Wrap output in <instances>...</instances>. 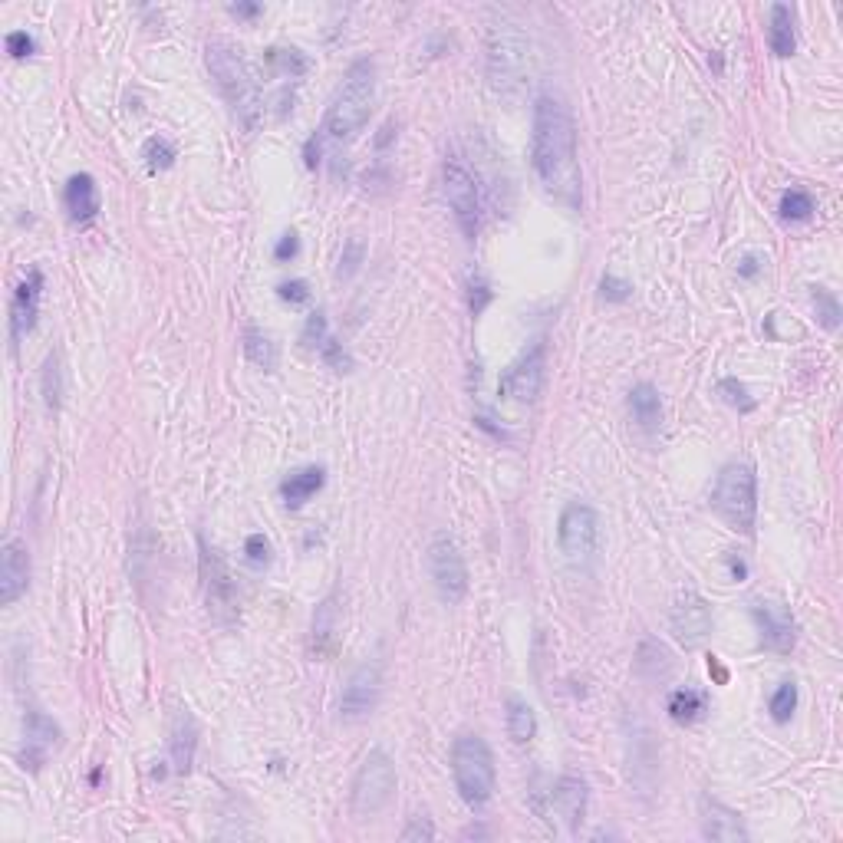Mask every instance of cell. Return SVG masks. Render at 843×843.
I'll return each instance as SVG.
<instances>
[{"instance_id":"f546056e","label":"cell","mask_w":843,"mask_h":843,"mask_svg":"<svg viewBox=\"0 0 843 843\" xmlns=\"http://www.w3.org/2000/svg\"><path fill=\"white\" fill-rule=\"evenodd\" d=\"M244 353H247V359H251L254 366H261V369H274L277 366V343L267 333L254 330V327L244 333Z\"/></svg>"},{"instance_id":"5b68a950","label":"cell","mask_w":843,"mask_h":843,"mask_svg":"<svg viewBox=\"0 0 843 843\" xmlns=\"http://www.w3.org/2000/svg\"><path fill=\"white\" fill-rule=\"evenodd\" d=\"M452 774H455V788L462 794V801L468 807H485L494 794V755L485 738L478 735H462L452 748Z\"/></svg>"},{"instance_id":"277c9868","label":"cell","mask_w":843,"mask_h":843,"mask_svg":"<svg viewBox=\"0 0 843 843\" xmlns=\"http://www.w3.org/2000/svg\"><path fill=\"white\" fill-rule=\"evenodd\" d=\"M712 508L728 527L751 534L758 517V478L748 462H732L722 468L712 488Z\"/></svg>"},{"instance_id":"3957f363","label":"cell","mask_w":843,"mask_h":843,"mask_svg":"<svg viewBox=\"0 0 843 843\" xmlns=\"http://www.w3.org/2000/svg\"><path fill=\"white\" fill-rule=\"evenodd\" d=\"M373 103H376V66L373 60H356L330 99L323 132L336 142H350L369 122Z\"/></svg>"},{"instance_id":"d6986e66","label":"cell","mask_w":843,"mask_h":843,"mask_svg":"<svg viewBox=\"0 0 843 843\" xmlns=\"http://www.w3.org/2000/svg\"><path fill=\"white\" fill-rule=\"evenodd\" d=\"M699 820H702V834L708 840H722V843L748 840V830L741 824V817L732 811V807L712 801V797H702L699 801Z\"/></svg>"},{"instance_id":"1f68e13d","label":"cell","mask_w":843,"mask_h":843,"mask_svg":"<svg viewBox=\"0 0 843 843\" xmlns=\"http://www.w3.org/2000/svg\"><path fill=\"white\" fill-rule=\"evenodd\" d=\"M267 63H271L274 70L287 73L290 80H294V76H303V73H307V66H310L307 56H303L300 50H294V47H290V50L271 47V50H267Z\"/></svg>"},{"instance_id":"cb8c5ba5","label":"cell","mask_w":843,"mask_h":843,"mask_svg":"<svg viewBox=\"0 0 843 843\" xmlns=\"http://www.w3.org/2000/svg\"><path fill=\"white\" fill-rule=\"evenodd\" d=\"M195 745H198V728L195 718L188 712H178L172 722V761L178 774L191 771V761H195Z\"/></svg>"},{"instance_id":"7bdbcfd3","label":"cell","mask_w":843,"mask_h":843,"mask_svg":"<svg viewBox=\"0 0 843 843\" xmlns=\"http://www.w3.org/2000/svg\"><path fill=\"white\" fill-rule=\"evenodd\" d=\"M33 50H37V43H33V37L27 30H14V33H7V53L10 56H17V60H24V56H30Z\"/></svg>"},{"instance_id":"ac0fdd59","label":"cell","mask_w":843,"mask_h":843,"mask_svg":"<svg viewBox=\"0 0 843 843\" xmlns=\"http://www.w3.org/2000/svg\"><path fill=\"white\" fill-rule=\"evenodd\" d=\"M340 643V593H330L327 600L317 606L310 626V656L313 659H330Z\"/></svg>"},{"instance_id":"bcb514c9","label":"cell","mask_w":843,"mask_h":843,"mask_svg":"<svg viewBox=\"0 0 843 843\" xmlns=\"http://www.w3.org/2000/svg\"><path fill=\"white\" fill-rule=\"evenodd\" d=\"M600 287H603V297H606V300H626L629 290H633V287L626 284V280H616V277H610V274L603 277Z\"/></svg>"},{"instance_id":"ffe728a7","label":"cell","mask_w":843,"mask_h":843,"mask_svg":"<svg viewBox=\"0 0 843 843\" xmlns=\"http://www.w3.org/2000/svg\"><path fill=\"white\" fill-rule=\"evenodd\" d=\"M550 807L567 824V830H577L587 814V784L580 778H560L550 791Z\"/></svg>"},{"instance_id":"52a82bcc","label":"cell","mask_w":843,"mask_h":843,"mask_svg":"<svg viewBox=\"0 0 843 843\" xmlns=\"http://www.w3.org/2000/svg\"><path fill=\"white\" fill-rule=\"evenodd\" d=\"M396 794V764L386 755V751H369L359 764L356 781H353V794H350V807L353 817L366 820L376 817L379 811H386V804Z\"/></svg>"},{"instance_id":"8992f818","label":"cell","mask_w":843,"mask_h":843,"mask_svg":"<svg viewBox=\"0 0 843 843\" xmlns=\"http://www.w3.org/2000/svg\"><path fill=\"white\" fill-rule=\"evenodd\" d=\"M531 73V43L517 27L498 24L488 33V80L501 96H514Z\"/></svg>"},{"instance_id":"4316f807","label":"cell","mask_w":843,"mask_h":843,"mask_svg":"<svg viewBox=\"0 0 843 843\" xmlns=\"http://www.w3.org/2000/svg\"><path fill=\"white\" fill-rule=\"evenodd\" d=\"M705 708H708V695L699 689H676L669 695V715L679 725H692L695 718L705 715Z\"/></svg>"},{"instance_id":"603a6c76","label":"cell","mask_w":843,"mask_h":843,"mask_svg":"<svg viewBox=\"0 0 843 843\" xmlns=\"http://www.w3.org/2000/svg\"><path fill=\"white\" fill-rule=\"evenodd\" d=\"M323 485H327V471L320 465H307L280 481V498H284L287 508H300V504H307Z\"/></svg>"},{"instance_id":"8fae6325","label":"cell","mask_w":843,"mask_h":843,"mask_svg":"<svg viewBox=\"0 0 843 843\" xmlns=\"http://www.w3.org/2000/svg\"><path fill=\"white\" fill-rule=\"evenodd\" d=\"M544 369H547V350L544 343H534L517 363L508 366V373L501 376L498 392L508 402H534L544 389Z\"/></svg>"},{"instance_id":"7c38bea8","label":"cell","mask_w":843,"mask_h":843,"mask_svg":"<svg viewBox=\"0 0 843 843\" xmlns=\"http://www.w3.org/2000/svg\"><path fill=\"white\" fill-rule=\"evenodd\" d=\"M201 580H205V597L208 610L218 616L221 623H231L238 616V583H234L228 564L201 544Z\"/></svg>"},{"instance_id":"ba28073f","label":"cell","mask_w":843,"mask_h":843,"mask_svg":"<svg viewBox=\"0 0 843 843\" xmlns=\"http://www.w3.org/2000/svg\"><path fill=\"white\" fill-rule=\"evenodd\" d=\"M557 544L560 554H564L570 564H590L600 550V517L590 504L583 501H570L564 514H560L557 524Z\"/></svg>"},{"instance_id":"484cf974","label":"cell","mask_w":843,"mask_h":843,"mask_svg":"<svg viewBox=\"0 0 843 843\" xmlns=\"http://www.w3.org/2000/svg\"><path fill=\"white\" fill-rule=\"evenodd\" d=\"M768 47L774 56H791L797 47L794 37V14L788 4H774L771 20H768Z\"/></svg>"},{"instance_id":"681fc988","label":"cell","mask_w":843,"mask_h":843,"mask_svg":"<svg viewBox=\"0 0 843 843\" xmlns=\"http://www.w3.org/2000/svg\"><path fill=\"white\" fill-rule=\"evenodd\" d=\"M317 155H320V139H317V136H313V139L307 142V165H310V168H313V165H317V162H320V159H317Z\"/></svg>"},{"instance_id":"83f0119b","label":"cell","mask_w":843,"mask_h":843,"mask_svg":"<svg viewBox=\"0 0 843 843\" xmlns=\"http://www.w3.org/2000/svg\"><path fill=\"white\" fill-rule=\"evenodd\" d=\"M508 735L514 745H531L537 735V715L524 699H508Z\"/></svg>"},{"instance_id":"30bf717a","label":"cell","mask_w":843,"mask_h":843,"mask_svg":"<svg viewBox=\"0 0 843 843\" xmlns=\"http://www.w3.org/2000/svg\"><path fill=\"white\" fill-rule=\"evenodd\" d=\"M429 577L435 583L438 597L445 603H462L468 593V567L458 544L448 534H438L429 547Z\"/></svg>"},{"instance_id":"d590c367","label":"cell","mask_w":843,"mask_h":843,"mask_svg":"<svg viewBox=\"0 0 843 843\" xmlns=\"http://www.w3.org/2000/svg\"><path fill=\"white\" fill-rule=\"evenodd\" d=\"M330 336H327V313L317 310V313H310L307 317V327H303L300 333V343L307 346V350H313V346H320L323 350V343H327Z\"/></svg>"},{"instance_id":"4fadbf2b","label":"cell","mask_w":843,"mask_h":843,"mask_svg":"<svg viewBox=\"0 0 843 843\" xmlns=\"http://www.w3.org/2000/svg\"><path fill=\"white\" fill-rule=\"evenodd\" d=\"M672 636L679 639L685 649H699L708 636H712V606L695 590H685L676 597V606L669 613Z\"/></svg>"},{"instance_id":"ab89813d","label":"cell","mask_w":843,"mask_h":843,"mask_svg":"<svg viewBox=\"0 0 843 843\" xmlns=\"http://www.w3.org/2000/svg\"><path fill=\"white\" fill-rule=\"evenodd\" d=\"M491 303V287L485 284V277H471L468 280V307H471V313H478L485 310Z\"/></svg>"},{"instance_id":"60d3db41","label":"cell","mask_w":843,"mask_h":843,"mask_svg":"<svg viewBox=\"0 0 843 843\" xmlns=\"http://www.w3.org/2000/svg\"><path fill=\"white\" fill-rule=\"evenodd\" d=\"M244 554H247V560H251L254 567H264L267 560H271V544H267L264 534H251V537H247V544H244Z\"/></svg>"},{"instance_id":"ee69618b","label":"cell","mask_w":843,"mask_h":843,"mask_svg":"<svg viewBox=\"0 0 843 843\" xmlns=\"http://www.w3.org/2000/svg\"><path fill=\"white\" fill-rule=\"evenodd\" d=\"M277 294H280V300H287V303H307L310 300V287H307V280H284V284L277 287Z\"/></svg>"},{"instance_id":"44dd1931","label":"cell","mask_w":843,"mask_h":843,"mask_svg":"<svg viewBox=\"0 0 843 843\" xmlns=\"http://www.w3.org/2000/svg\"><path fill=\"white\" fill-rule=\"evenodd\" d=\"M60 741V725L53 722L40 712V708H30L27 712V751H24V761L30 768H40L47 755L53 751V745Z\"/></svg>"},{"instance_id":"836d02e7","label":"cell","mask_w":843,"mask_h":843,"mask_svg":"<svg viewBox=\"0 0 843 843\" xmlns=\"http://www.w3.org/2000/svg\"><path fill=\"white\" fill-rule=\"evenodd\" d=\"M768 708H771V718L778 725L791 722V715H794V708H797V685L794 682H781L778 689H774Z\"/></svg>"},{"instance_id":"9a60e30c","label":"cell","mask_w":843,"mask_h":843,"mask_svg":"<svg viewBox=\"0 0 843 843\" xmlns=\"http://www.w3.org/2000/svg\"><path fill=\"white\" fill-rule=\"evenodd\" d=\"M751 616H755L758 623V633H761V643L764 649H771V653H791L794 649V616L784 603L778 600H758L751 606Z\"/></svg>"},{"instance_id":"9c48e42d","label":"cell","mask_w":843,"mask_h":843,"mask_svg":"<svg viewBox=\"0 0 843 843\" xmlns=\"http://www.w3.org/2000/svg\"><path fill=\"white\" fill-rule=\"evenodd\" d=\"M442 191H445V201H448V208H452L462 234L465 238H475L481 228V191H478L475 175H471L462 162H445Z\"/></svg>"},{"instance_id":"e0dca14e","label":"cell","mask_w":843,"mask_h":843,"mask_svg":"<svg viewBox=\"0 0 843 843\" xmlns=\"http://www.w3.org/2000/svg\"><path fill=\"white\" fill-rule=\"evenodd\" d=\"M40 297H43V271L40 267H30L24 284L14 294V307H10V340H14V346L37 327Z\"/></svg>"},{"instance_id":"6da1fadb","label":"cell","mask_w":843,"mask_h":843,"mask_svg":"<svg viewBox=\"0 0 843 843\" xmlns=\"http://www.w3.org/2000/svg\"><path fill=\"white\" fill-rule=\"evenodd\" d=\"M531 162L537 182L560 205L580 208L583 175L577 159V126L567 103L560 96H537L534 103V132H531Z\"/></svg>"},{"instance_id":"e575fe53","label":"cell","mask_w":843,"mask_h":843,"mask_svg":"<svg viewBox=\"0 0 843 843\" xmlns=\"http://www.w3.org/2000/svg\"><path fill=\"white\" fill-rule=\"evenodd\" d=\"M814 307H817L820 323H824L827 330L840 327V303H837V297L830 294L827 287H814Z\"/></svg>"},{"instance_id":"f1b7e54d","label":"cell","mask_w":843,"mask_h":843,"mask_svg":"<svg viewBox=\"0 0 843 843\" xmlns=\"http://www.w3.org/2000/svg\"><path fill=\"white\" fill-rule=\"evenodd\" d=\"M672 669V659H669V649L656 643V639H646L643 646H639V656H636V672L643 679H662L669 676Z\"/></svg>"},{"instance_id":"7dc6e473","label":"cell","mask_w":843,"mask_h":843,"mask_svg":"<svg viewBox=\"0 0 843 843\" xmlns=\"http://www.w3.org/2000/svg\"><path fill=\"white\" fill-rule=\"evenodd\" d=\"M297 251H300V241H297V234H294V231H287L284 238L277 241V247H274V257H277V261H290V257H297Z\"/></svg>"},{"instance_id":"f6af8a7d","label":"cell","mask_w":843,"mask_h":843,"mask_svg":"<svg viewBox=\"0 0 843 843\" xmlns=\"http://www.w3.org/2000/svg\"><path fill=\"white\" fill-rule=\"evenodd\" d=\"M432 837H435V827H432L429 817H412L409 827L402 830V840H406V843H412V840H432Z\"/></svg>"},{"instance_id":"c3c4849f","label":"cell","mask_w":843,"mask_h":843,"mask_svg":"<svg viewBox=\"0 0 843 843\" xmlns=\"http://www.w3.org/2000/svg\"><path fill=\"white\" fill-rule=\"evenodd\" d=\"M228 10L234 17H257L261 14V4H231Z\"/></svg>"},{"instance_id":"d6a6232c","label":"cell","mask_w":843,"mask_h":843,"mask_svg":"<svg viewBox=\"0 0 843 843\" xmlns=\"http://www.w3.org/2000/svg\"><path fill=\"white\" fill-rule=\"evenodd\" d=\"M142 159L152 172H165V168H172V162H175V145L165 136H152L149 142H145Z\"/></svg>"},{"instance_id":"7a4b0ae2","label":"cell","mask_w":843,"mask_h":843,"mask_svg":"<svg viewBox=\"0 0 843 843\" xmlns=\"http://www.w3.org/2000/svg\"><path fill=\"white\" fill-rule=\"evenodd\" d=\"M205 63H208L211 80H215L221 89V96L228 99L234 119H238L247 132H254L261 126L264 99H261V86L254 80V70L244 60V50L228 37H211L205 43Z\"/></svg>"},{"instance_id":"f35d334b","label":"cell","mask_w":843,"mask_h":843,"mask_svg":"<svg viewBox=\"0 0 843 843\" xmlns=\"http://www.w3.org/2000/svg\"><path fill=\"white\" fill-rule=\"evenodd\" d=\"M718 392L725 396V402H732V406L741 409V412H751V409H755V402L748 399V389L741 386L738 379H722V382H718Z\"/></svg>"},{"instance_id":"816d5d0a","label":"cell","mask_w":843,"mask_h":843,"mask_svg":"<svg viewBox=\"0 0 843 843\" xmlns=\"http://www.w3.org/2000/svg\"><path fill=\"white\" fill-rule=\"evenodd\" d=\"M732 573H735V580H745V573H748L745 560H735V557H732Z\"/></svg>"},{"instance_id":"5bb4252c","label":"cell","mask_w":843,"mask_h":843,"mask_svg":"<svg viewBox=\"0 0 843 843\" xmlns=\"http://www.w3.org/2000/svg\"><path fill=\"white\" fill-rule=\"evenodd\" d=\"M379 695H382V672L376 662H363L350 682H346L343 689V699H340V715L346 722H359V718L373 715V708L379 705Z\"/></svg>"},{"instance_id":"f907efd6","label":"cell","mask_w":843,"mask_h":843,"mask_svg":"<svg viewBox=\"0 0 843 843\" xmlns=\"http://www.w3.org/2000/svg\"><path fill=\"white\" fill-rule=\"evenodd\" d=\"M758 274V257H745L741 261V277H755Z\"/></svg>"},{"instance_id":"b9f144b4","label":"cell","mask_w":843,"mask_h":843,"mask_svg":"<svg viewBox=\"0 0 843 843\" xmlns=\"http://www.w3.org/2000/svg\"><path fill=\"white\" fill-rule=\"evenodd\" d=\"M323 359L336 369V373H350V366H353V359L350 353L343 350V343H336V340H327L323 343Z\"/></svg>"},{"instance_id":"74e56055","label":"cell","mask_w":843,"mask_h":843,"mask_svg":"<svg viewBox=\"0 0 843 843\" xmlns=\"http://www.w3.org/2000/svg\"><path fill=\"white\" fill-rule=\"evenodd\" d=\"M363 254H366V244L363 238H350L343 247V257H340V271H336V277H353L359 271V264H363Z\"/></svg>"},{"instance_id":"7402d4cb","label":"cell","mask_w":843,"mask_h":843,"mask_svg":"<svg viewBox=\"0 0 843 843\" xmlns=\"http://www.w3.org/2000/svg\"><path fill=\"white\" fill-rule=\"evenodd\" d=\"M63 205L76 224H89L99 215V188L93 175H73L63 191Z\"/></svg>"},{"instance_id":"4dcf8cb0","label":"cell","mask_w":843,"mask_h":843,"mask_svg":"<svg viewBox=\"0 0 843 843\" xmlns=\"http://www.w3.org/2000/svg\"><path fill=\"white\" fill-rule=\"evenodd\" d=\"M811 215H814V198H811V191H804V188L784 191V198H781V218H784V221H807Z\"/></svg>"},{"instance_id":"2e32d148","label":"cell","mask_w":843,"mask_h":843,"mask_svg":"<svg viewBox=\"0 0 843 843\" xmlns=\"http://www.w3.org/2000/svg\"><path fill=\"white\" fill-rule=\"evenodd\" d=\"M30 583V550L20 537H7L0 550V603L10 606L27 593Z\"/></svg>"},{"instance_id":"d4e9b609","label":"cell","mask_w":843,"mask_h":843,"mask_svg":"<svg viewBox=\"0 0 843 843\" xmlns=\"http://www.w3.org/2000/svg\"><path fill=\"white\" fill-rule=\"evenodd\" d=\"M629 412H633V419L643 425L646 432H656L662 425V399H659L656 386L639 382V386L629 389Z\"/></svg>"},{"instance_id":"8d00e7d4","label":"cell","mask_w":843,"mask_h":843,"mask_svg":"<svg viewBox=\"0 0 843 843\" xmlns=\"http://www.w3.org/2000/svg\"><path fill=\"white\" fill-rule=\"evenodd\" d=\"M43 396H47V406H50V409L60 406L63 382H60V359H56V356H50V359H47V369H43Z\"/></svg>"}]
</instances>
